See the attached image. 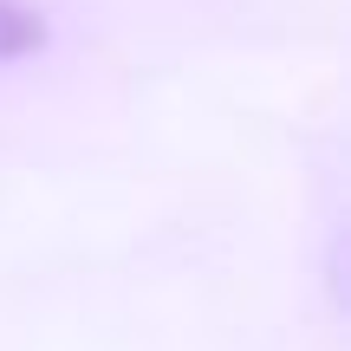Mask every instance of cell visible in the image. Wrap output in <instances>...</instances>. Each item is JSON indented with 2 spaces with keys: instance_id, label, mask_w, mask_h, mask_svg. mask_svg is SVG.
<instances>
[{
  "instance_id": "6da1fadb",
  "label": "cell",
  "mask_w": 351,
  "mask_h": 351,
  "mask_svg": "<svg viewBox=\"0 0 351 351\" xmlns=\"http://www.w3.org/2000/svg\"><path fill=\"white\" fill-rule=\"evenodd\" d=\"M46 46H52V20L46 13L26 7V0H0V72L39 59Z\"/></svg>"
}]
</instances>
